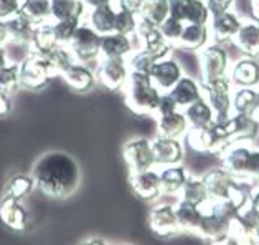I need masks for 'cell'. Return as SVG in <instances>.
I'll list each match as a JSON object with an SVG mask.
<instances>
[{"mask_svg": "<svg viewBox=\"0 0 259 245\" xmlns=\"http://www.w3.org/2000/svg\"><path fill=\"white\" fill-rule=\"evenodd\" d=\"M31 178L35 186L48 197L66 199L73 196L81 182V171L76 159L61 151L43 154L33 164Z\"/></svg>", "mask_w": 259, "mask_h": 245, "instance_id": "cell-1", "label": "cell"}, {"mask_svg": "<svg viewBox=\"0 0 259 245\" xmlns=\"http://www.w3.org/2000/svg\"><path fill=\"white\" fill-rule=\"evenodd\" d=\"M221 166L246 187H259V149L248 143H233L220 154Z\"/></svg>", "mask_w": 259, "mask_h": 245, "instance_id": "cell-2", "label": "cell"}, {"mask_svg": "<svg viewBox=\"0 0 259 245\" xmlns=\"http://www.w3.org/2000/svg\"><path fill=\"white\" fill-rule=\"evenodd\" d=\"M201 181L210 200H228L236 207V211H241L249 204V192L244 189L246 186L238 182L223 166L208 169L205 174H201Z\"/></svg>", "mask_w": 259, "mask_h": 245, "instance_id": "cell-3", "label": "cell"}, {"mask_svg": "<svg viewBox=\"0 0 259 245\" xmlns=\"http://www.w3.org/2000/svg\"><path fill=\"white\" fill-rule=\"evenodd\" d=\"M125 106L139 116L155 115L157 104L162 96V91L154 85L149 75L131 72L127 83L124 86Z\"/></svg>", "mask_w": 259, "mask_h": 245, "instance_id": "cell-4", "label": "cell"}, {"mask_svg": "<svg viewBox=\"0 0 259 245\" xmlns=\"http://www.w3.org/2000/svg\"><path fill=\"white\" fill-rule=\"evenodd\" d=\"M201 224L198 237L205 240H220L228 234L231 217L238 212L228 200H210L201 204Z\"/></svg>", "mask_w": 259, "mask_h": 245, "instance_id": "cell-5", "label": "cell"}, {"mask_svg": "<svg viewBox=\"0 0 259 245\" xmlns=\"http://www.w3.org/2000/svg\"><path fill=\"white\" fill-rule=\"evenodd\" d=\"M200 83H208L226 78L230 72V56L226 48L220 43H206L198 52Z\"/></svg>", "mask_w": 259, "mask_h": 245, "instance_id": "cell-6", "label": "cell"}, {"mask_svg": "<svg viewBox=\"0 0 259 245\" xmlns=\"http://www.w3.org/2000/svg\"><path fill=\"white\" fill-rule=\"evenodd\" d=\"M201 96H203L208 104L211 106L214 113V121H225L233 115L231 96H233V85L226 78H220L208 83H200Z\"/></svg>", "mask_w": 259, "mask_h": 245, "instance_id": "cell-7", "label": "cell"}, {"mask_svg": "<svg viewBox=\"0 0 259 245\" xmlns=\"http://www.w3.org/2000/svg\"><path fill=\"white\" fill-rule=\"evenodd\" d=\"M53 77V72L50 68L45 56L30 53L25 56L20 63V85L30 91L43 90L50 78Z\"/></svg>", "mask_w": 259, "mask_h": 245, "instance_id": "cell-8", "label": "cell"}, {"mask_svg": "<svg viewBox=\"0 0 259 245\" xmlns=\"http://www.w3.org/2000/svg\"><path fill=\"white\" fill-rule=\"evenodd\" d=\"M101 37L96 30L91 28L88 23H81L76 33L68 43L74 60L79 63H90L101 56Z\"/></svg>", "mask_w": 259, "mask_h": 245, "instance_id": "cell-9", "label": "cell"}, {"mask_svg": "<svg viewBox=\"0 0 259 245\" xmlns=\"http://www.w3.org/2000/svg\"><path fill=\"white\" fill-rule=\"evenodd\" d=\"M122 159L129 167V172L147 171L155 167L152 141L147 137H132L122 146Z\"/></svg>", "mask_w": 259, "mask_h": 245, "instance_id": "cell-10", "label": "cell"}, {"mask_svg": "<svg viewBox=\"0 0 259 245\" xmlns=\"http://www.w3.org/2000/svg\"><path fill=\"white\" fill-rule=\"evenodd\" d=\"M129 75L125 58H101L96 68V80L109 91H122Z\"/></svg>", "mask_w": 259, "mask_h": 245, "instance_id": "cell-11", "label": "cell"}, {"mask_svg": "<svg viewBox=\"0 0 259 245\" xmlns=\"http://www.w3.org/2000/svg\"><path fill=\"white\" fill-rule=\"evenodd\" d=\"M134 37L141 42V48H144L145 52H149L157 61L162 58H167L174 48L172 43L162 35L160 28L157 27V25L144 22L141 18H139L137 30H136Z\"/></svg>", "mask_w": 259, "mask_h": 245, "instance_id": "cell-12", "label": "cell"}, {"mask_svg": "<svg viewBox=\"0 0 259 245\" xmlns=\"http://www.w3.org/2000/svg\"><path fill=\"white\" fill-rule=\"evenodd\" d=\"M149 227L152 234L160 238H172L179 235L182 229L177 219L174 204H157L149 212Z\"/></svg>", "mask_w": 259, "mask_h": 245, "instance_id": "cell-13", "label": "cell"}, {"mask_svg": "<svg viewBox=\"0 0 259 245\" xmlns=\"http://www.w3.org/2000/svg\"><path fill=\"white\" fill-rule=\"evenodd\" d=\"M170 17L177 18L183 23H210V12H208L205 0H168Z\"/></svg>", "mask_w": 259, "mask_h": 245, "instance_id": "cell-14", "label": "cell"}, {"mask_svg": "<svg viewBox=\"0 0 259 245\" xmlns=\"http://www.w3.org/2000/svg\"><path fill=\"white\" fill-rule=\"evenodd\" d=\"M152 141V151L155 167H165L174 164H182L183 156H185V148H183L182 139H174V137H165L157 134Z\"/></svg>", "mask_w": 259, "mask_h": 245, "instance_id": "cell-15", "label": "cell"}, {"mask_svg": "<svg viewBox=\"0 0 259 245\" xmlns=\"http://www.w3.org/2000/svg\"><path fill=\"white\" fill-rule=\"evenodd\" d=\"M129 184L132 192L142 200H157L162 196L159 169L152 167L147 171L129 172Z\"/></svg>", "mask_w": 259, "mask_h": 245, "instance_id": "cell-16", "label": "cell"}, {"mask_svg": "<svg viewBox=\"0 0 259 245\" xmlns=\"http://www.w3.org/2000/svg\"><path fill=\"white\" fill-rule=\"evenodd\" d=\"M0 221L14 232H25L30 227V214L22 200L4 197L0 199Z\"/></svg>", "mask_w": 259, "mask_h": 245, "instance_id": "cell-17", "label": "cell"}, {"mask_svg": "<svg viewBox=\"0 0 259 245\" xmlns=\"http://www.w3.org/2000/svg\"><path fill=\"white\" fill-rule=\"evenodd\" d=\"M182 77H183L182 65L175 58H170V56L155 61L152 72H150V80L154 81V85L162 93H168Z\"/></svg>", "mask_w": 259, "mask_h": 245, "instance_id": "cell-18", "label": "cell"}, {"mask_svg": "<svg viewBox=\"0 0 259 245\" xmlns=\"http://www.w3.org/2000/svg\"><path fill=\"white\" fill-rule=\"evenodd\" d=\"M243 20L239 18L235 12H226V14H221L217 17L210 18V23H208V28H210V37H213L214 43H220V45H225V43H230L235 40L236 33L241 28Z\"/></svg>", "mask_w": 259, "mask_h": 245, "instance_id": "cell-19", "label": "cell"}, {"mask_svg": "<svg viewBox=\"0 0 259 245\" xmlns=\"http://www.w3.org/2000/svg\"><path fill=\"white\" fill-rule=\"evenodd\" d=\"M228 80L235 88H257L259 86V61L243 56L236 60L228 72Z\"/></svg>", "mask_w": 259, "mask_h": 245, "instance_id": "cell-20", "label": "cell"}, {"mask_svg": "<svg viewBox=\"0 0 259 245\" xmlns=\"http://www.w3.org/2000/svg\"><path fill=\"white\" fill-rule=\"evenodd\" d=\"M230 139L233 143H251L259 134V121L254 115H243V113H233L228 118Z\"/></svg>", "mask_w": 259, "mask_h": 245, "instance_id": "cell-21", "label": "cell"}, {"mask_svg": "<svg viewBox=\"0 0 259 245\" xmlns=\"http://www.w3.org/2000/svg\"><path fill=\"white\" fill-rule=\"evenodd\" d=\"M208 40H210V28H208V25L185 23L175 47L188 50V52H200L208 43Z\"/></svg>", "mask_w": 259, "mask_h": 245, "instance_id": "cell-22", "label": "cell"}, {"mask_svg": "<svg viewBox=\"0 0 259 245\" xmlns=\"http://www.w3.org/2000/svg\"><path fill=\"white\" fill-rule=\"evenodd\" d=\"M132 52V37L116 32L101 37V58H127Z\"/></svg>", "mask_w": 259, "mask_h": 245, "instance_id": "cell-23", "label": "cell"}, {"mask_svg": "<svg viewBox=\"0 0 259 245\" xmlns=\"http://www.w3.org/2000/svg\"><path fill=\"white\" fill-rule=\"evenodd\" d=\"M63 80H65V83L76 93L91 91L94 85L98 83L96 73H94L91 68H88L86 63H79V61H76V63L63 75Z\"/></svg>", "mask_w": 259, "mask_h": 245, "instance_id": "cell-24", "label": "cell"}, {"mask_svg": "<svg viewBox=\"0 0 259 245\" xmlns=\"http://www.w3.org/2000/svg\"><path fill=\"white\" fill-rule=\"evenodd\" d=\"M188 176H190V172H188L182 164L159 167V179H160L162 194L179 197V194L182 191L183 184L187 182Z\"/></svg>", "mask_w": 259, "mask_h": 245, "instance_id": "cell-25", "label": "cell"}, {"mask_svg": "<svg viewBox=\"0 0 259 245\" xmlns=\"http://www.w3.org/2000/svg\"><path fill=\"white\" fill-rule=\"evenodd\" d=\"M168 95L174 98V101L177 103L180 110H185L187 106H190L197 99L201 98V86L200 81H197L192 77H183L177 81L175 86L168 91Z\"/></svg>", "mask_w": 259, "mask_h": 245, "instance_id": "cell-26", "label": "cell"}, {"mask_svg": "<svg viewBox=\"0 0 259 245\" xmlns=\"http://www.w3.org/2000/svg\"><path fill=\"white\" fill-rule=\"evenodd\" d=\"M235 47L241 52L244 56L249 58H259V25L254 22H243L241 28L236 33Z\"/></svg>", "mask_w": 259, "mask_h": 245, "instance_id": "cell-27", "label": "cell"}, {"mask_svg": "<svg viewBox=\"0 0 259 245\" xmlns=\"http://www.w3.org/2000/svg\"><path fill=\"white\" fill-rule=\"evenodd\" d=\"M177 219H179L182 232H188V234L198 235L200 224H201V207L197 204L187 202V200L177 199L174 204Z\"/></svg>", "mask_w": 259, "mask_h": 245, "instance_id": "cell-28", "label": "cell"}, {"mask_svg": "<svg viewBox=\"0 0 259 245\" xmlns=\"http://www.w3.org/2000/svg\"><path fill=\"white\" fill-rule=\"evenodd\" d=\"M188 129V121L185 118V113L182 110H177L168 115L157 116V133L159 136L174 137V139H182Z\"/></svg>", "mask_w": 259, "mask_h": 245, "instance_id": "cell-29", "label": "cell"}, {"mask_svg": "<svg viewBox=\"0 0 259 245\" xmlns=\"http://www.w3.org/2000/svg\"><path fill=\"white\" fill-rule=\"evenodd\" d=\"M117 9L112 4L101 5V7L90 9L88 12V25L94 28L99 35H107L114 32Z\"/></svg>", "mask_w": 259, "mask_h": 245, "instance_id": "cell-30", "label": "cell"}, {"mask_svg": "<svg viewBox=\"0 0 259 245\" xmlns=\"http://www.w3.org/2000/svg\"><path fill=\"white\" fill-rule=\"evenodd\" d=\"M58 45H60V43H58V40H56V37L53 33L52 22L36 25V27L33 28V35H31V42L28 45L30 47V53L47 56L50 52H53V50Z\"/></svg>", "mask_w": 259, "mask_h": 245, "instance_id": "cell-31", "label": "cell"}, {"mask_svg": "<svg viewBox=\"0 0 259 245\" xmlns=\"http://www.w3.org/2000/svg\"><path fill=\"white\" fill-rule=\"evenodd\" d=\"M18 14L27 18L33 27L52 22V0H22Z\"/></svg>", "mask_w": 259, "mask_h": 245, "instance_id": "cell-32", "label": "cell"}, {"mask_svg": "<svg viewBox=\"0 0 259 245\" xmlns=\"http://www.w3.org/2000/svg\"><path fill=\"white\" fill-rule=\"evenodd\" d=\"M35 181L31 178V174H15L5 182L4 187V197H10V199H17V200H23L27 199L35 189Z\"/></svg>", "mask_w": 259, "mask_h": 245, "instance_id": "cell-33", "label": "cell"}, {"mask_svg": "<svg viewBox=\"0 0 259 245\" xmlns=\"http://www.w3.org/2000/svg\"><path fill=\"white\" fill-rule=\"evenodd\" d=\"M7 23V35L9 42H14L17 45H30L31 35H33V25H31L27 18L22 17L20 14H17L15 17L5 20Z\"/></svg>", "mask_w": 259, "mask_h": 245, "instance_id": "cell-34", "label": "cell"}, {"mask_svg": "<svg viewBox=\"0 0 259 245\" xmlns=\"http://www.w3.org/2000/svg\"><path fill=\"white\" fill-rule=\"evenodd\" d=\"M168 15H170L168 0H142L141 10L137 14L141 20L157 25V27H160Z\"/></svg>", "mask_w": 259, "mask_h": 245, "instance_id": "cell-35", "label": "cell"}, {"mask_svg": "<svg viewBox=\"0 0 259 245\" xmlns=\"http://www.w3.org/2000/svg\"><path fill=\"white\" fill-rule=\"evenodd\" d=\"M182 111L185 113L188 126H208L214 121V113L203 96Z\"/></svg>", "mask_w": 259, "mask_h": 245, "instance_id": "cell-36", "label": "cell"}, {"mask_svg": "<svg viewBox=\"0 0 259 245\" xmlns=\"http://www.w3.org/2000/svg\"><path fill=\"white\" fill-rule=\"evenodd\" d=\"M259 98V88H235L231 96L233 113L254 115Z\"/></svg>", "mask_w": 259, "mask_h": 245, "instance_id": "cell-37", "label": "cell"}, {"mask_svg": "<svg viewBox=\"0 0 259 245\" xmlns=\"http://www.w3.org/2000/svg\"><path fill=\"white\" fill-rule=\"evenodd\" d=\"M86 5L83 0H52V20H83Z\"/></svg>", "mask_w": 259, "mask_h": 245, "instance_id": "cell-38", "label": "cell"}, {"mask_svg": "<svg viewBox=\"0 0 259 245\" xmlns=\"http://www.w3.org/2000/svg\"><path fill=\"white\" fill-rule=\"evenodd\" d=\"M177 199L187 200V202H192L197 205L205 204L208 200V192H206L203 181H201V176H195V174L188 176V179L185 184H183Z\"/></svg>", "mask_w": 259, "mask_h": 245, "instance_id": "cell-39", "label": "cell"}, {"mask_svg": "<svg viewBox=\"0 0 259 245\" xmlns=\"http://www.w3.org/2000/svg\"><path fill=\"white\" fill-rule=\"evenodd\" d=\"M45 58L48 61L50 68H52L53 77L55 75H61L63 77L69 68L76 63V60H74V56L68 45H58L53 52H50Z\"/></svg>", "mask_w": 259, "mask_h": 245, "instance_id": "cell-40", "label": "cell"}, {"mask_svg": "<svg viewBox=\"0 0 259 245\" xmlns=\"http://www.w3.org/2000/svg\"><path fill=\"white\" fill-rule=\"evenodd\" d=\"M20 86V65L7 63L0 68V91L10 96Z\"/></svg>", "mask_w": 259, "mask_h": 245, "instance_id": "cell-41", "label": "cell"}, {"mask_svg": "<svg viewBox=\"0 0 259 245\" xmlns=\"http://www.w3.org/2000/svg\"><path fill=\"white\" fill-rule=\"evenodd\" d=\"M127 66L131 72L134 73H142V75H149L150 77V72H152V66L155 65V58L149 52H145L144 48H139V50H134L127 58Z\"/></svg>", "mask_w": 259, "mask_h": 245, "instance_id": "cell-42", "label": "cell"}, {"mask_svg": "<svg viewBox=\"0 0 259 245\" xmlns=\"http://www.w3.org/2000/svg\"><path fill=\"white\" fill-rule=\"evenodd\" d=\"M83 23L76 18H68V20H52L53 33L58 40L60 45H68L71 39L76 33V30L79 28V25Z\"/></svg>", "mask_w": 259, "mask_h": 245, "instance_id": "cell-43", "label": "cell"}, {"mask_svg": "<svg viewBox=\"0 0 259 245\" xmlns=\"http://www.w3.org/2000/svg\"><path fill=\"white\" fill-rule=\"evenodd\" d=\"M137 23H139V17L136 14H131V12L125 10H117L114 32L125 37H134L137 30Z\"/></svg>", "mask_w": 259, "mask_h": 245, "instance_id": "cell-44", "label": "cell"}, {"mask_svg": "<svg viewBox=\"0 0 259 245\" xmlns=\"http://www.w3.org/2000/svg\"><path fill=\"white\" fill-rule=\"evenodd\" d=\"M183 22H180V20H177V18H174V17H167L165 20H163V23L160 25V32H162V35L165 37V39L172 43V45L175 47V43H177V40H179V37H180V33H182V30H183Z\"/></svg>", "mask_w": 259, "mask_h": 245, "instance_id": "cell-45", "label": "cell"}, {"mask_svg": "<svg viewBox=\"0 0 259 245\" xmlns=\"http://www.w3.org/2000/svg\"><path fill=\"white\" fill-rule=\"evenodd\" d=\"M233 2L235 0H205V5L208 12H210V17H217L230 12L233 7Z\"/></svg>", "mask_w": 259, "mask_h": 245, "instance_id": "cell-46", "label": "cell"}, {"mask_svg": "<svg viewBox=\"0 0 259 245\" xmlns=\"http://www.w3.org/2000/svg\"><path fill=\"white\" fill-rule=\"evenodd\" d=\"M22 0H0V20H9L20 12Z\"/></svg>", "mask_w": 259, "mask_h": 245, "instance_id": "cell-47", "label": "cell"}, {"mask_svg": "<svg viewBox=\"0 0 259 245\" xmlns=\"http://www.w3.org/2000/svg\"><path fill=\"white\" fill-rule=\"evenodd\" d=\"M177 110H180V108L174 101V98L170 96L168 93H162V96L159 99V104H157V110H155V116L168 115V113H174Z\"/></svg>", "mask_w": 259, "mask_h": 245, "instance_id": "cell-48", "label": "cell"}, {"mask_svg": "<svg viewBox=\"0 0 259 245\" xmlns=\"http://www.w3.org/2000/svg\"><path fill=\"white\" fill-rule=\"evenodd\" d=\"M142 5V0H116V9L117 10H125L131 14H139Z\"/></svg>", "mask_w": 259, "mask_h": 245, "instance_id": "cell-49", "label": "cell"}, {"mask_svg": "<svg viewBox=\"0 0 259 245\" xmlns=\"http://www.w3.org/2000/svg\"><path fill=\"white\" fill-rule=\"evenodd\" d=\"M12 111V101L10 96L0 91V118H7Z\"/></svg>", "mask_w": 259, "mask_h": 245, "instance_id": "cell-50", "label": "cell"}, {"mask_svg": "<svg viewBox=\"0 0 259 245\" xmlns=\"http://www.w3.org/2000/svg\"><path fill=\"white\" fill-rule=\"evenodd\" d=\"M249 205L252 211L259 214V187H254L252 192H249Z\"/></svg>", "mask_w": 259, "mask_h": 245, "instance_id": "cell-51", "label": "cell"}, {"mask_svg": "<svg viewBox=\"0 0 259 245\" xmlns=\"http://www.w3.org/2000/svg\"><path fill=\"white\" fill-rule=\"evenodd\" d=\"M249 10L252 22L259 25V0H249Z\"/></svg>", "mask_w": 259, "mask_h": 245, "instance_id": "cell-52", "label": "cell"}, {"mask_svg": "<svg viewBox=\"0 0 259 245\" xmlns=\"http://www.w3.org/2000/svg\"><path fill=\"white\" fill-rule=\"evenodd\" d=\"M83 4L86 5V9H94V7H101V5L112 4V0H83Z\"/></svg>", "mask_w": 259, "mask_h": 245, "instance_id": "cell-53", "label": "cell"}, {"mask_svg": "<svg viewBox=\"0 0 259 245\" xmlns=\"http://www.w3.org/2000/svg\"><path fill=\"white\" fill-rule=\"evenodd\" d=\"M5 42H9L7 23H5V20H0V47H4V45H5Z\"/></svg>", "mask_w": 259, "mask_h": 245, "instance_id": "cell-54", "label": "cell"}, {"mask_svg": "<svg viewBox=\"0 0 259 245\" xmlns=\"http://www.w3.org/2000/svg\"><path fill=\"white\" fill-rule=\"evenodd\" d=\"M81 245H109L106 240H103V238L99 237H93V238H88V240H84Z\"/></svg>", "mask_w": 259, "mask_h": 245, "instance_id": "cell-55", "label": "cell"}, {"mask_svg": "<svg viewBox=\"0 0 259 245\" xmlns=\"http://www.w3.org/2000/svg\"><path fill=\"white\" fill-rule=\"evenodd\" d=\"M9 61H7V52H5V48L4 47H0V68L7 65Z\"/></svg>", "mask_w": 259, "mask_h": 245, "instance_id": "cell-56", "label": "cell"}, {"mask_svg": "<svg viewBox=\"0 0 259 245\" xmlns=\"http://www.w3.org/2000/svg\"><path fill=\"white\" fill-rule=\"evenodd\" d=\"M254 116H256V119L259 121V98H257V104H256V111H254Z\"/></svg>", "mask_w": 259, "mask_h": 245, "instance_id": "cell-57", "label": "cell"}]
</instances>
